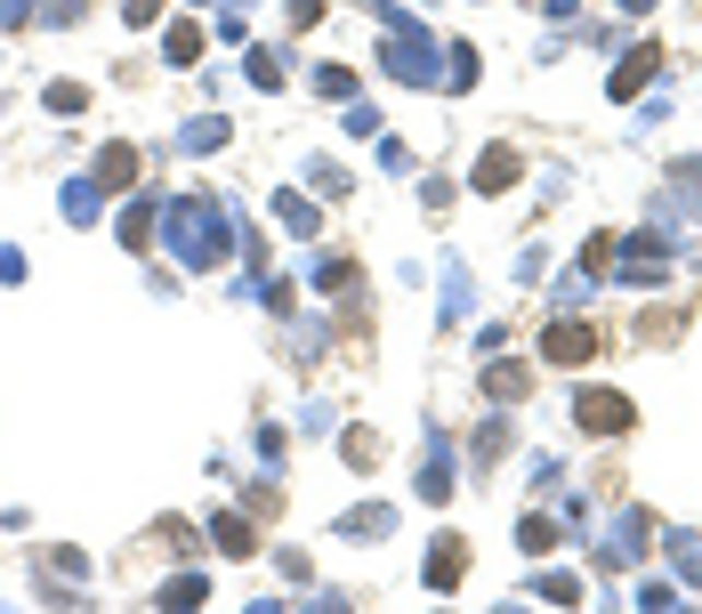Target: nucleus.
Here are the masks:
<instances>
[{
    "label": "nucleus",
    "instance_id": "1",
    "mask_svg": "<svg viewBox=\"0 0 702 614\" xmlns=\"http://www.w3.org/2000/svg\"><path fill=\"white\" fill-rule=\"evenodd\" d=\"M162 235H170L178 268H218L226 259V211L211 194H178L170 211H162Z\"/></svg>",
    "mask_w": 702,
    "mask_h": 614
},
{
    "label": "nucleus",
    "instance_id": "2",
    "mask_svg": "<svg viewBox=\"0 0 702 614\" xmlns=\"http://www.w3.org/2000/svg\"><path fill=\"white\" fill-rule=\"evenodd\" d=\"M380 16H388V40H380L388 81H404V90H428V81H437V40L412 25L404 9H388V0H380Z\"/></svg>",
    "mask_w": 702,
    "mask_h": 614
},
{
    "label": "nucleus",
    "instance_id": "3",
    "mask_svg": "<svg viewBox=\"0 0 702 614\" xmlns=\"http://www.w3.org/2000/svg\"><path fill=\"white\" fill-rule=\"evenodd\" d=\"M573 413H582V428H597V437L630 428V404H622V397H606V388H597V397H573Z\"/></svg>",
    "mask_w": 702,
    "mask_h": 614
},
{
    "label": "nucleus",
    "instance_id": "4",
    "mask_svg": "<svg viewBox=\"0 0 702 614\" xmlns=\"http://www.w3.org/2000/svg\"><path fill=\"white\" fill-rule=\"evenodd\" d=\"M549 356L557 364H590L597 356V332H590V323H549Z\"/></svg>",
    "mask_w": 702,
    "mask_h": 614
},
{
    "label": "nucleus",
    "instance_id": "5",
    "mask_svg": "<svg viewBox=\"0 0 702 614\" xmlns=\"http://www.w3.org/2000/svg\"><path fill=\"white\" fill-rule=\"evenodd\" d=\"M461 575H468V550H461V542L444 534L437 550H428V590H452V582H461Z\"/></svg>",
    "mask_w": 702,
    "mask_h": 614
},
{
    "label": "nucleus",
    "instance_id": "6",
    "mask_svg": "<svg viewBox=\"0 0 702 614\" xmlns=\"http://www.w3.org/2000/svg\"><path fill=\"white\" fill-rule=\"evenodd\" d=\"M388 526H396V509H388V501H364V509H347L332 534H388Z\"/></svg>",
    "mask_w": 702,
    "mask_h": 614
},
{
    "label": "nucleus",
    "instance_id": "7",
    "mask_svg": "<svg viewBox=\"0 0 702 614\" xmlns=\"http://www.w3.org/2000/svg\"><path fill=\"white\" fill-rule=\"evenodd\" d=\"M130 178H138L130 146H106V162H97V187H130Z\"/></svg>",
    "mask_w": 702,
    "mask_h": 614
},
{
    "label": "nucleus",
    "instance_id": "8",
    "mask_svg": "<svg viewBox=\"0 0 702 614\" xmlns=\"http://www.w3.org/2000/svg\"><path fill=\"white\" fill-rule=\"evenodd\" d=\"M211 534H218V550H226V558H251V550H259V542H251V526H242V518H218Z\"/></svg>",
    "mask_w": 702,
    "mask_h": 614
},
{
    "label": "nucleus",
    "instance_id": "9",
    "mask_svg": "<svg viewBox=\"0 0 702 614\" xmlns=\"http://www.w3.org/2000/svg\"><path fill=\"white\" fill-rule=\"evenodd\" d=\"M654 73V49H638V57H622V73H614V97H638V81Z\"/></svg>",
    "mask_w": 702,
    "mask_h": 614
},
{
    "label": "nucleus",
    "instance_id": "10",
    "mask_svg": "<svg viewBox=\"0 0 702 614\" xmlns=\"http://www.w3.org/2000/svg\"><path fill=\"white\" fill-rule=\"evenodd\" d=\"M114 227H121V243H146V235H154V211H146V202H130Z\"/></svg>",
    "mask_w": 702,
    "mask_h": 614
},
{
    "label": "nucleus",
    "instance_id": "11",
    "mask_svg": "<svg viewBox=\"0 0 702 614\" xmlns=\"http://www.w3.org/2000/svg\"><path fill=\"white\" fill-rule=\"evenodd\" d=\"M90 106V90H81V81H49V114H81Z\"/></svg>",
    "mask_w": 702,
    "mask_h": 614
},
{
    "label": "nucleus",
    "instance_id": "12",
    "mask_svg": "<svg viewBox=\"0 0 702 614\" xmlns=\"http://www.w3.org/2000/svg\"><path fill=\"white\" fill-rule=\"evenodd\" d=\"M162 49H170V66H194V57H202V33H194V25H178L170 40H162Z\"/></svg>",
    "mask_w": 702,
    "mask_h": 614
},
{
    "label": "nucleus",
    "instance_id": "13",
    "mask_svg": "<svg viewBox=\"0 0 702 614\" xmlns=\"http://www.w3.org/2000/svg\"><path fill=\"white\" fill-rule=\"evenodd\" d=\"M97 194H106L97 178H73V187H66V211H73V219H90V211H97Z\"/></svg>",
    "mask_w": 702,
    "mask_h": 614
},
{
    "label": "nucleus",
    "instance_id": "14",
    "mask_svg": "<svg viewBox=\"0 0 702 614\" xmlns=\"http://www.w3.org/2000/svg\"><path fill=\"white\" fill-rule=\"evenodd\" d=\"M162 606H202V575H178V582H162Z\"/></svg>",
    "mask_w": 702,
    "mask_h": 614
},
{
    "label": "nucleus",
    "instance_id": "15",
    "mask_svg": "<svg viewBox=\"0 0 702 614\" xmlns=\"http://www.w3.org/2000/svg\"><path fill=\"white\" fill-rule=\"evenodd\" d=\"M178 146H186V154H194V146H226V121H218V114H211V121H194V130H186Z\"/></svg>",
    "mask_w": 702,
    "mask_h": 614
},
{
    "label": "nucleus",
    "instance_id": "16",
    "mask_svg": "<svg viewBox=\"0 0 702 614\" xmlns=\"http://www.w3.org/2000/svg\"><path fill=\"white\" fill-rule=\"evenodd\" d=\"M485 388H492V397H525V373H517V364H492Z\"/></svg>",
    "mask_w": 702,
    "mask_h": 614
},
{
    "label": "nucleus",
    "instance_id": "17",
    "mask_svg": "<svg viewBox=\"0 0 702 614\" xmlns=\"http://www.w3.org/2000/svg\"><path fill=\"white\" fill-rule=\"evenodd\" d=\"M509 178H517V162H509V154H492V162H485V170H477V187H485V194H501V187H509Z\"/></svg>",
    "mask_w": 702,
    "mask_h": 614
},
{
    "label": "nucleus",
    "instance_id": "18",
    "mask_svg": "<svg viewBox=\"0 0 702 614\" xmlns=\"http://www.w3.org/2000/svg\"><path fill=\"white\" fill-rule=\"evenodd\" d=\"M275 211H283V227H291V235H316V211H307V202H299V194H283V202H275Z\"/></svg>",
    "mask_w": 702,
    "mask_h": 614
},
{
    "label": "nucleus",
    "instance_id": "19",
    "mask_svg": "<svg viewBox=\"0 0 702 614\" xmlns=\"http://www.w3.org/2000/svg\"><path fill=\"white\" fill-rule=\"evenodd\" d=\"M316 90H323V97H356V73H347V66H323Z\"/></svg>",
    "mask_w": 702,
    "mask_h": 614
},
{
    "label": "nucleus",
    "instance_id": "20",
    "mask_svg": "<svg viewBox=\"0 0 702 614\" xmlns=\"http://www.w3.org/2000/svg\"><path fill=\"white\" fill-rule=\"evenodd\" d=\"M251 81H259V90H275V81H283V66H275V49H251Z\"/></svg>",
    "mask_w": 702,
    "mask_h": 614
},
{
    "label": "nucleus",
    "instance_id": "21",
    "mask_svg": "<svg viewBox=\"0 0 702 614\" xmlns=\"http://www.w3.org/2000/svg\"><path fill=\"white\" fill-rule=\"evenodd\" d=\"M90 9V0H40V16H49V25H66V16H81Z\"/></svg>",
    "mask_w": 702,
    "mask_h": 614
},
{
    "label": "nucleus",
    "instance_id": "22",
    "mask_svg": "<svg viewBox=\"0 0 702 614\" xmlns=\"http://www.w3.org/2000/svg\"><path fill=\"white\" fill-rule=\"evenodd\" d=\"M121 16H130V25H146V16H154V0H121Z\"/></svg>",
    "mask_w": 702,
    "mask_h": 614
},
{
    "label": "nucleus",
    "instance_id": "23",
    "mask_svg": "<svg viewBox=\"0 0 702 614\" xmlns=\"http://www.w3.org/2000/svg\"><path fill=\"white\" fill-rule=\"evenodd\" d=\"M630 9H654V0H630Z\"/></svg>",
    "mask_w": 702,
    "mask_h": 614
}]
</instances>
